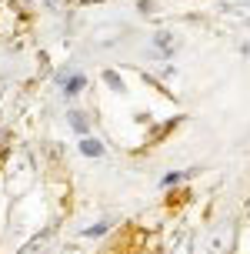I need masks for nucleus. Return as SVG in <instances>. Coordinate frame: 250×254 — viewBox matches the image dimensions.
I'll return each mask as SVG.
<instances>
[{
    "mask_svg": "<svg viewBox=\"0 0 250 254\" xmlns=\"http://www.w3.org/2000/svg\"><path fill=\"white\" fill-rule=\"evenodd\" d=\"M80 151H84V154H87V157H100V154H103V147H100V144H97V140H80Z\"/></svg>",
    "mask_w": 250,
    "mask_h": 254,
    "instance_id": "1",
    "label": "nucleus"
},
{
    "mask_svg": "<svg viewBox=\"0 0 250 254\" xmlns=\"http://www.w3.org/2000/svg\"><path fill=\"white\" fill-rule=\"evenodd\" d=\"M84 87V74H77V77H70V80H67V84H63V90H67V94H77V90Z\"/></svg>",
    "mask_w": 250,
    "mask_h": 254,
    "instance_id": "2",
    "label": "nucleus"
},
{
    "mask_svg": "<svg viewBox=\"0 0 250 254\" xmlns=\"http://www.w3.org/2000/svg\"><path fill=\"white\" fill-rule=\"evenodd\" d=\"M70 124H74V130H77V134H87V121H84L80 114H70Z\"/></svg>",
    "mask_w": 250,
    "mask_h": 254,
    "instance_id": "3",
    "label": "nucleus"
},
{
    "mask_svg": "<svg viewBox=\"0 0 250 254\" xmlns=\"http://www.w3.org/2000/svg\"><path fill=\"white\" fill-rule=\"evenodd\" d=\"M103 77H107V84H110V87H117V90H124V84H120V77L113 74V70H107V74H103Z\"/></svg>",
    "mask_w": 250,
    "mask_h": 254,
    "instance_id": "4",
    "label": "nucleus"
}]
</instances>
